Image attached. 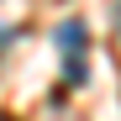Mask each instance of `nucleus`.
Masks as SVG:
<instances>
[{"instance_id": "nucleus-1", "label": "nucleus", "mask_w": 121, "mask_h": 121, "mask_svg": "<svg viewBox=\"0 0 121 121\" xmlns=\"http://www.w3.org/2000/svg\"><path fill=\"white\" fill-rule=\"evenodd\" d=\"M58 48H63V84H84V26H79V21H63V26H58Z\"/></svg>"}, {"instance_id": "nucleus-2", "label": "nucleus", "mask_w": 121, "mask_h": 121, "mask_svg": "<svg viewBox=\"0 0 121 121\" xmlns=\"http://www.w3.org/2000/svg\"><path fill=\"white\" fill-rule=\"evenodd\" d=\"M0 121H11V116H5V111H0Z\"/></svg>"}]
</instances>
